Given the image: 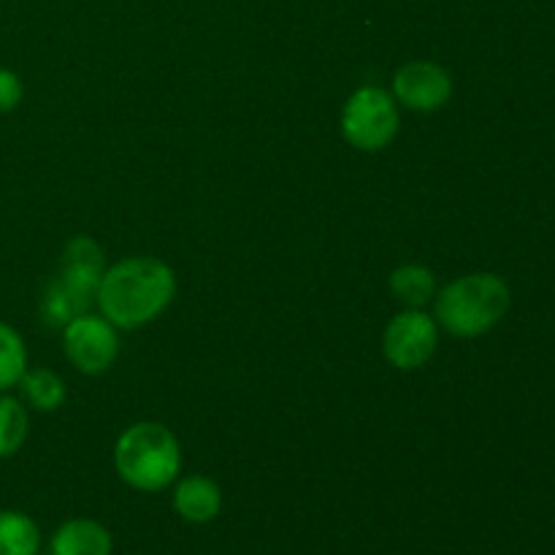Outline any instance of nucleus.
I'll use <instances>...</instances> for the list:
<instances>
[{
  "label": "nucleus",
  "mask_w": 555,
  "mask_h": 555,
  "mask_svg": "<svg viewBox=\"0 0 555 555\" xmlns=\"http://www.w3.org/2000/svg\"><path fill=\"white\" fill-rule=\"evenodd\" d=\"M114 469L119 480L141 493L166 491L182 469V448L163 423L141 421L119 434L114 444Z\"/></svg>",
  "instance_id": "nucleus-3"
},
{
  "label": "nucleus",
  "mask_w": 555,
  "mask_h": 555,
  "mask_svg": "<svg viewBox=\"0 0 555 555\" xmlns=\"http://www.w3.org/2000/svg\"><path fill=\"white\" fill-rule=\"evenodd\" d=\"M30 431V417L25 404L9 393H0V459H11L25 444Z\"/></svg>",
  "instance_id": "nucleus-14"
},
{
  "label": "nucleus",
  "mask_w": 555,
  "mask_h": 555,
  "mask_svg": "<svg viewBox=\"0 0 555 555\" xmlns=\"http://www.w3.org/2000/svg\"><path fill=\"white\" fill-rule=\"evenodd\" d=\"M27 369V347L16 328L0 320V393L16 388Z\"/></svg>",
  "instance_id": "nucleus-15"
},
{
  "label": "nucleus",
  "mask_w": 555,
  "mask_h": 555,
  "mask_svg": "<svg viewBox=\"0 0 555 555\" xmlns=\"http://www.w3.org/2000/svg\"><path fill=\"white\" fill-rule=\"evenodd\" d=\"M513 293L499 274H466L444 285L434 298V320L459 339H475L496 328L509 312Z\"/></svg>",
  "instance_id": "nucleus-2"
},
{
  "label": "nucleus",
  "mask_w": 555,
  "mask_h": 555,
  "mask_svg": "<svg viewBox=\"0 0 555 555\" xmlns=\"http://www.w3.org/2000/svg\"><path fill=\"white\" fill-rule=\"evenodd\" d=\"M22 79L9 68H0V114H9L22 101Z\"/></svg>",
  "instance_id": "nucleus-16"
},
{
  "label": "nucleus",
  "mask_w": 555,
  "mask_h": 555,
  "mask_svg": "<svg viewBox=\"0 0 555 555\" xmlns=\"http://www.w3.org/2000/svg\"><path fill=\"white\" fill-rule=\"evenodd\" d=\"M439 345V325L423 309H404L396 314L383 334V352L390 366L412 372L431 361Z\"/></svg>",
  "instance_id": "nucleus-7"
},
{
  "label": "nucleus",
  "mask_w": 555,
  "mask_h": 555,
  "mask_svg": "<svg viewBox=\"0 0 555 555\" xmlns=\"http://www.w3.org/2000/svg\"><path fill=\"white\" fill-rule=\"evenodd\" d=\"M173 509L188 524H211L222 509V491L211 477L190 475L173 488Z\"/></svg>",
  "instance_id": "nucleus-9"
},
{
  "label": "nucleus",
  "mask_w": 555,
  "mask_h": 555,
  "mask_svg": "<svg viewBox=\"0 0 555 555\" xmlns=\"http://www.w3.org/2000/svg\"><path fill=\"white\" fill-rule=\"evenodd\" d=\"M63 352L81 374H103L119 356L117 328L98 314H76L63 325Z\"/></svg>",
  "instance_id": "nucleus-6"
},
{
  "label": "nucleus",
  "mask_w": 555,
  "mask_h": 555,
  "mask_svg": "<svg viewBox=\"0 0 555 555\" xmlns=\"http://www.w3.org/2000/svg\"><path fill=\"white\" fill-rule=\"evenodd\" d=\"M103 271L106 266H103L101 244L87 236L70 238L60 258V276L47 291V301L65 318L85 314L92 298L98 296Z\"/></svg>",
  "instance_id": "nucleus-4"
},
{
  "label": "nucleus",
  "mask_w": 555,
  "mask_h": 555,
  "mask_svg": "<svg viewBox=\"0 0 555 555\" xmlns=\"http://www.w3.org/2000/svg\"><path fill=\"white\" fill-rule=\"evenodd\" d=\"M388 287L396 296V301L404 304L406 309H423L437 298V276H434L431 269L417 263L399 266L390 274Z\"/></svg>",
  "instance_id": "nucleus-11"
},
{
  "label": "nucleus",
  "mask_w": 555,
  "mask_h": 555,
  "mask_svg": "<svg viewBox=\"0 0 555 555\" xmlns=\"http://www.w3.org/2000/svg\"><path fill=\"white\" fill-rule=\"evenodd\" d=\"M177 296V276L168 263L135 255L108 266L98 285L95 304L114 328L135 331L152 323Z\"/></svg>",
  "instance_id": "nucleus-1"
},
{
  "label": "nucleus",
  "mask_w": 555,
  "mask_h": 555,
  "mask_svg": "<svg viewBox=\"0 0 555 555\" xmlns=\"http://www.w3.org/2000/svg\"><path fill=\"white\" fill-rule=\"evenodd\" d=\"M49 551L52 555H112L114 540L98 520L74 518L54 531Z\"/></svg>",
  "instance_id": "nucleus-10"
},
{
  "label": "nucleus",
  "mask_w": 555,
  "mask_h": 555,
  "mask_svg": "<svg viewBox=\"0 0 555 555\" xmlns=\"http://www.w3.org/2000/svg\"><path fill=\"white\" fill-rule=\"evenodd\" d=\"M16 388L22 390V399L38 412H54L65 401V383L49 369H25Z\"/></svg>",
  "instance_id": "nucleus-13"
},
{
  "label": "nucleus",
  "mask_w": 555,
  "mask_h": 555,
  "mask_svg": "<svg viewBox=\"0 0 555 555\" xmlns=\"http://www.w3.org/2000/svg\"><path fill=\"white\" fill-rule=\"evenodd\" d=\"M453 95V76L431 60L404 63L393 76V98L412 112H439Z\"/></svg>",
  "instance_id": "nucleus-8"
},
{
  "label": "nucleus",
  "mask_w": 555,
  "mask_h": 555,
  "mask_svg": "<svg viewBox=\"0 0 555 555\" xmlns=\"http://www.w3.org/2000/svg\"><path fill=\"white\" fill-rule=\"evenodd\" d=\"M401 125L399 103L383 87H361L341 108V135L361 152H379L396 139Z\"/></svg>",
  "instance_id": "nucleus-5"
},
{
  "label": "nucleus",
  "mask_w": 555,
  "mask_h": 555,
  "mask_svg": "<svg viewBox=\"0 0 555 555\" xmlns=\"http://www.w3.org/2000/svg\"><path fill=\"white\" fill-rule=\"evenodd\" d=\"M41 531L30 515L0 509V555H38Z\"/></svg>",
  "instance_id": "nucleus-12"
}]
</instances>
